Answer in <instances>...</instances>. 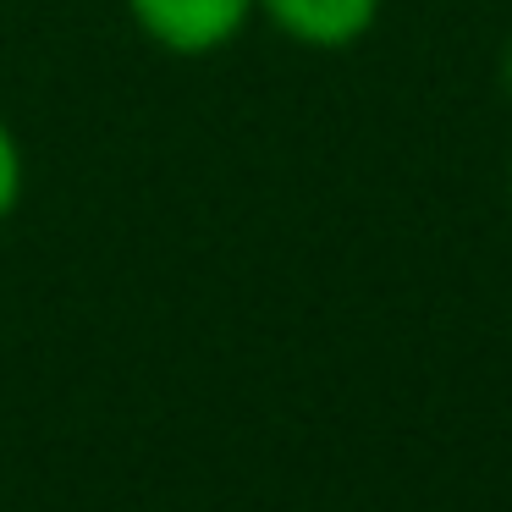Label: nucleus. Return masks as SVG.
Returning a JSON list of instances; mask_svg holds the SVG:
<instances>
[{
  "label": "nucleus",
  "instance_id": "obj_1",
  "mask_svg": "<svg viewBox=\"0 0 512 512\" xmlns=\"http://www.w3.org/2000/svg\"><path fill=\"white\" fill-rule=\"evenodd\" d=\"M127 17L155 50L199 61L237 45L259 12L254 0H127Z\"/></svg>",
  "mask_w": 512,
  "mask_h": 512
},
{
  "label": "nucleus",
  "instance_id": "obj_4",
  "mask_svg": "<svg viewBox=\"0 0 512 512\" xmlns=\"http://www.w3.org/2000/svg\"><path fill=\"white\" fill-rule=\"evenodd\" d=\"M501 89H507V105H512V39H507V50H501Z\"/></svg>",
  "mask_w": 512,
  "mask_h": 512
},
{
  "label": "nucleus",
  "instance_id": "obj_3",
  "mask_svg": "<svg viewBox=\"0 0 512 512\" xmlns=\"http://www.w3.org/2000/svg\"><path fill=\"white\" fill-rule=\"evenodd\" d=\"M23 188H28V160H23V144H17L12 122L0 116V226L17 215L23 204Z\"/></svg>",
  "mask_w": 512,
  "mask_h": 512
},
{
  "label": "nucleus",
  "instance_id": "obj_2",
  "mask_svg": "<svg viewBox=\"0 0 512 512\" xmlns=\"http://www.w3.org/2000/svg\"><path fill=\"white\" fill-rule=\"evenodd\" d=\"M386 0H254V12L303 50H353L380 23Z\"/></svg>",
  "mask_w": 512,
  "mask_h": 512
},
{
  "label": "nucleus",
  "instance_id": "obj_5",
  "mask_svg": "<svg viewBox=\"0 0 512 512\" xmlns=\"http://www.w3.org/2000/svg\"><path fill=\"white\" fill-rule=\"evenodd\" d=\"M507 193H512V171H507Z\"/></svg>",
  "mask_w": 512,
  "mask_h": 512
}]
</instances>
